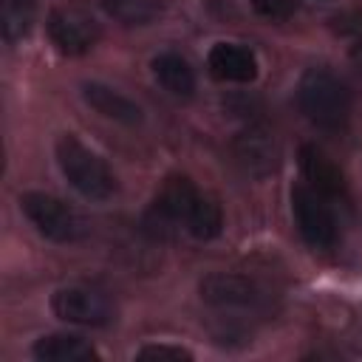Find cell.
Segmentation results:
<instances>
[{"label": "cell", "instance_id": "cell-14", "mask_svg": "<svg viewBox=\"0 0 362 362\" xmlns=\"http://www.w3.org/2000/svg\"><path fill=\"white\" fill-rule=\"evenodd\" d=\"M156 82L175 99H189L195 93V71L189 65L187 57H181L178 51H161L158 57H153L150 62Z\"/></svg>", "mask_w": 362, "mask_h": 362}, {"label": "cell", "instance_id": "cell-18", "mask_svg": "<svg viewBox=\"0 0 362 362\" xmlns=\"http://www.w3.org/2000/svg\"><path fill=\"white\" fill-rule=\"evenodd\" d=\"M249 3L266 20H288L297 11V3L294 0H249Z\"/></svg>", "mask_w": 362, "mask_h": 362}, {"label": "cell", "instance_id": "cell-8", "mask_svg": "<svg viewBox=\"0 0 362 362\" xmlns=\"http://www.w3.org/2000/svg\"><path fill=\"white\" fill-rule=\"evenodd\" d=\"M45 31L51 45L65 57L88 54L102 37V25L82 6H54L45 17Z\"/></svg>", "mask_w": 362, "mask_h": 362}, {"label": "cell", "instance_id": "cell-16", "mask_svg": "<svg viewBox=\"0 0 362 362\" xmlns=\"http://www.w3.org/2000/svg\"><path fill=\"white\" fill-rule=\"evenodd\" d=\"M37 17V0H3V40L17 45L28 37Z\"/></svg>", "mask_w": 362, "mask_h": 362}, {"label": "cell", "instance_id": "cell-5", "mask_svg": "<svg viewBox=\"0 0 362 362\" xmlns=\"http://www.w3.org/2000/svg\"><path fill=\"white\" fill-rule=\"evenodd\" d=\"M20 212L45 240H54V243H79L90 232V223L71 204H65L51 192H40V189L23 192Z\"/></svg>", "mask_w": 362, "mask_h": 362}, {"label": "cell", "instance_id": "cell-1", "mask_svg": "<svg viewBox=\"0 0 362 362\" xmlns=\"http://www.w3.org/2000/svg\"><path fill=\"white\" fill-rule=\"evenodd\" d=\"M144 226L153 235L184 232L192 240H215L223 232V209L189 175L170 173L150 201Z\"/></svg>", "mask_w": 362, "mask_h": 362}, {"label": "cell", "instance_id": "cell-4", "mask_svg": "<svg viewBox=\"0 0 362 362\" xmlns=\"http://www.w3.org/2000/svg\"><path fill=\"white\" fill-rule=\"evenodd\" d=\"M201 300L232 320L266 317L272 311V291L255 277L235 272H212L201 280Z\"/></svg>", "mask_w": 362, "mask_h": 362}, {"label": "cell", "instance_id": "cell-13", "mask_svg": "<svg viewBox=\"0 0 362 362\" xmlns=\"http://www.w3.org/2000/svg\"><path fill=\"white\" fill-rule=\"evenodd\" d=\"M37 362H99V351L79 334H45L31 345Z\"/></svg>", "mask_w": 362, "mask_h": 362}, {"label": "cell", "instance_id": "cell-15", "mask_svg": "<svg viewBox=\"0 0 362 362\" xmlns=\"http://www.w3.org/2000/svg\"><path fill=\"white\" fill-rule=\"evenodd\" d=\"M99 6H102V11L113 23L127 25V28L150 25L164 11V3L161 0H99Z\"/></svg>", "mask_w": 362, "mask_h": 362}, {"label": "cell", "instance_id": "cell-3", "mask_svg": "<svg viewBox=\"0 0 362 362\" xmlns=\"http://www.w3.org/2000/svg\"><path fill=\"white\" fill-rule=\"evenodd\" d=\"M54 156L59 164V173L65 181L88 201H107L116 195L119 184L107 161L90 150L85 141H79L74 133H62L54 144Z\"/></svg>", "mask_w": 362, "mask_h": 362}, {"label": "cell", "instance_id": "cell-19", "mask_svg": "<svg viewBox=\"0 0 362 362\" xmlns=\"http://www.w3.org/2000/svg\"><path fill=\"white\" fill-rule=\"evenodd\" d=\"M351 57L356 59V65L362 68V25L356 28V34L351 37Z\"/></svg>", "mask_w": 362, "mask_h": 362}, {"label": "cell", "instance_id": "cell-9", "mask_svg": "<svg viewBox=\"0 0 362 362\" xmlns=\"http://www.w3.org/2000/svg\"><path fill=\"white\" fill-rule=\"evenodd\" d=\"M232 156L235 164L252 178H266L280 167V144L274 133L263 124H252L240 130L232 139Z\"/></svg>", "mask_w": 362, "mask_h": 362}, {"label": "cell", "instance_id": "cell-10", "mask_svg": "<svg viewBox=\"0 0 362 362\" xmlns=\"http://www.w3.org/2000/svg\"><path fill=\"white\" fill-rule=\"evenodd\" d=\"M297 164H300V173H303L305 184H308L311 189H317V192L325 195L328 201H339V204L348 201V181H345V173L339 170V164H337L320 144H314V141L300 144Z\"/></svg>", "mask_w": 362, "mask_h": 362}, {"label": "cell", "instance_id": "cell-12", "mask_svg": "<svg viewBox=\"0 0 362 362\" xmlns=\"http://www.w3.org/2000/svg\"><path fill=\"white\" fill-rule=\"evenodd\" d=\"M82 99L99 116H105L110 122H119V124H127V127H133V124H139L144 119L141 107L130 96H124L122 90H116V88H110L105 82H85L82 85Z\"/></svg>", "mask_w": 362, "mask_h": 362}, {"label": "cell", "instance_id": "cell-7", "mask_svg": "<svg viewBox=\"0 0 362 362\" xmlns=\"http://www.w3.org/2000/svg\"><path fill=\"white\" fill-rule=\"evenodd\" d=\"M291 215H294L300 238L311 249H334L337 246L339 223H337L334 206L325 195H320L308 184H294L291 187Z\"/></svg>", "mask_w": 362, "mask_h": 362}, {"label": "cell", "instance_id": "cell-17", "mask_svg": "<svg viewBox=\"0 0 362 362\" xmlns=\"http://www.w3.org/2000/svg\"><path fill=\"white\" fill-rule=\"evenodd\" d=\"M139 362H192V351L170 342H147L136 351Z\"/></svg>", "mask_w": 362, "mask_h": 362}, {"label": "cell", "instance_id": "cell-11", "mask_svg": "<svg viewBox=\"0 0 362 362\" xmlns=\"http://www.w3.org/2000/svg\"><path fill=\"white\" fill-rule=\"evenodd\" d=\"M206 71L218 82L249 85L257 79V57L240 42H215L206 54Z\"/></svg>", "mask_w": 362, "mask_h": 362}, {"label": "cell", "instance_id": "cell-2", "mask_svg": "<svg viewBox=\"0 0 362 362\" xmlns=\"http://www.w3.org/2000/svg\"><path fill=\"white\" fill-rule=\"evenodd\" d=\"M297 107L311 127L337 136L345 133L351 122L354 96L339 74L325 65H311L297 79Z\"/></svg>", "mask_w": 362, "mask_h": 362}, {"label": "cell", "instance_id": "cell-6", "mask_svg": "<svg viewBox=\"0 0 362 362\" xmlns=\"http://www.w3.org/2000/svg\"><path fill=\"white\" fill-rule=\"evenodd\" d=\"M51 311L57 320L82 325V328H105L116 320L113 297L93 283H68L51 294Z\"/></svg>", "mask_w": 362, "mask_h": 362}]
</instances>
